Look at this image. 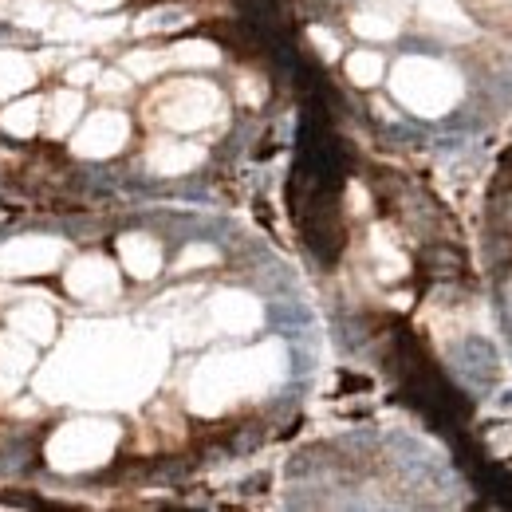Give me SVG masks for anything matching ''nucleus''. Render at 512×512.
<instances>
[{"instance_id": "nucleus-10", "label": "nucleus", "mask_w": 512, "mask_h": 512, "mask_svg": "<svg viewBox=\"0 0 512 512\" xmlns=\"http://www.w3.org/2000/svg\"><path fill=\"white\" fill-rule=\"evenodd\" d=\"M170 60L174 64H193V67H209L217 64V48L213 44H178V48H170Z\"/></svg>"}, {"instance_id": "nucleus-12", "label": "nucleus", "mask_w": 512, "mask_h": 512, "mask_svg": "<svg viewBox=\"0 0 512 512\" xmlns=\"http://www.w3.org/2000/svg\"><path fill=\"white\" fill-rule=\"evenodd\" d=\"M182 20H186L182 8H158V12H146V16L138 20V28H142V32H166V28H178Z\"/></svg>"}, {"instance_id": "nucleus-15", "label": "nucleus", "mask_w": 512, "mask_h": 512, "mask_svg": "<svg viewBox=\"0 0 512 512\" xmlns=\"http://www.w3.org/2000/svg\"><path fill=\"white\" fill-rule=\"evenodd\" d=\"M83 4H91V8H107V4H115V0H83Z\"/></svg>"}, {"instance_id": "nucleus-11", "label": "nucleus", "mask_w": 512, "mask_h": 512, "mask_svg": "<svg viewBox=\"0 0 512 512\" xmlns=\"http://www.w3.org/2000/svg\"><path fill=\"white\" fill-rule=\"evenodd\" d=\"M355 32L359 36H375V40H390L398 32V24L386 20V16H375V12H363V16H355Z\"/></svg>"}, {"instance_id": "nucleus-8", "label": "nucleus", "mask_w": 512, "mask_h": 512, "mask_svg": "<svg viewBox=\"0 0 512 512\" xmlns=\"http://www.w3.org/2000/svg\"><path fill=\"white\" fill-rule=\"evenodd\" d=\"M422 12H426V20L446 24V28H457V32L469 28V20H465V12L457 8V0H422Z\"/></svg>"}, {"instance_id": "nucleus-5", "label": "nucleus", "mask_w": 512, "mask_h": 512, "mask_svg": "<svg viewBox=\"0 0 512 512\" xmlns=\"http://www.w3.org/2000/svg\"><path fill=\"white\" fill-rule=\"evenodd\" d=\"M123 138H127V119L107 111V115H99L91 127L83 130L79 146H83L87 154H111V150H119V146H123Z\"/></svg>"}, {"instance_id": "nucleus-6", "label": "nucleus", "mask_w": 512, "mask_h": 512, "mask_svg": "<svg viewBox=\"0 0 512 512\" xmlns=\"http://www.w3.org/2000/svg\"><path fill=\"white\" fill-rule=\"evenodd\" d=\"M123 264H127L134 276H154L158 268H162V253H158V245L150 241V237H127L123 241Z\"/></svg>"}, {"instance_id": "nucleus-4", "label": "nucleus", "mask_w": 512, "mask_h": 512, "mask_svg": "<svg viewBox=\"0 0 512 512\" xmlns=\"http://www.w3.org/2000/svg\"><path fill=\"white\" fill-rule=\"evenodd\" d=\"M213 320H217V327L241 335V331H253L260 323V308H256V300L241 296V292H221L213 300Z\"/></svg>"}, {"instance_id": "nucleus-9", "label": "nucleus", "mask_w": 512, "mask_h": 512, "mask_svg": "<svg viewBox=\"0 0 512 512\" xmlns=\"http://www.w3.org/2000/svg\"><path fill=\"white\" fill-rule=\"evenodd\" d=\"M347 75H351V83L371 87V83H379V75H383V60H379L375 52H355V56L347 60Z\"/></svg>"}, {"instance_id": "nucleus-7", "label": "nucleus", "mask_w": 512, "mask_h": 512, "mask_svg": "<svg viewBox=\"0 0 512 512\" xmlns=\"http://www.w3.org/2000/svg\"><path fill=\"white\" fill-rule=\"evenodd\" d=\"M197 158H201V150H193V146H182V142H162V146L150 154V166H154L158 174H182V170L197 166Z\"/></svg>"}, {"instance_id": "nucleus-14", "label": "nucleus", "mask_w": 512, "mask_h": 512, "mask_svg": "<svg viewBox=\"0 0 512 512\" xmlns=\"http://www.w3.org/2000/svg\"><path fill=\"white\" fill-rule=\"evenodd\" d=\"M312 40L323 48V56H339V40H335V36H327L323 28H312Z\"/></svg>"}, {"instance_id": "nucleus-2", "label": "nucleus", "mask_w": 512, "mask_h": 512, "mask_svg": "<svg viewBox=\"0 0 512 512\" xmlns=\"http://www.w3.org/2000/svg\"><path fill=\"white\" fill-rule=\"evenodd\" d=\"M394 95L414 111V115H426V119H438L446 115L449 107H457L461 99V79L457 71L438 60H426V56H410L394 67Z\"/></svg>"}, {"instance_id": "nucleus-3", "label": "nucleus", "mask_w": 512, "mask_h": 512, "mask_svg": "<svg viewBox=\"0 0 512 512\" xmlns=\"http://www.w3.org/2000/svg\"><path fill=\"white\" fill-rule=\"evenodd\" d=\"M225 111L221 95L205 83H178L158 99V119L174 130H197Z\"/></svg>"}, {"instance_id": "nucleus-1", "label": "nucleus", "mask_w": 512, "mask_h": 512, "mask_svg": "<svg viewBox=\"0 0 512 512\" xmlns=\"http://www.w3.org/2000/svg\"><path fill=\"white\" fill-rule=\"evenodd\" d=\"M284 355L280 347H256V351H241V355H217L209 363H201V371L193 375V406L213 414L221 406H229L237 394L245 390H260L276 379Z\"/></svg>"}, {"instance_id": "nucleus-13", "label": "nucleus", "mask_w": 512, "mask_h": 512, "mask_svg": "<svg viewBox=\"0 0 512 512\" xmlns=\"http://www.w3.org/2000/svg\"><path fill=\"white\" fill-rule=\"evenodd\" d=\"M205 260H217V253H213V249H205V245H197V249H190V253H182L178 268H182V272H190L193 264H205Z\"/></svg>"}]
</instances>
